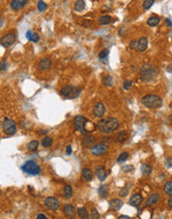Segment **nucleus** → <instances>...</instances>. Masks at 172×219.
<instances>
[{
  "label": "nucleus",
  "instance_id": "obj_1",
  "mask_svg": "<svg viewBox=\"0 0 172 219\" xmlns=\"http://www.w3.org/2000/svg\"><path fill=\"white\" fill-rule=\"evenodd\" d=\"M119 127V120L114 117H106V119L100 120V122L97 124V128L100 133H108L111 131H114Z\"/></svg>",
  "mask_w": 172,
  "mask_h": 219
},
{
  "label": "nucleus",
  "instance_id": "obj_2",
  "mask_svg": "<svg viewBox=\"0 0 172 219\" xmlns=\"http://www.w3.org/2000/svg\"><path fill=\"white\" fill-rule=\"evenodd\" d=\"M141 103L149 109H158L162 106V100L156 95H146L141 100Z\"/></svg>",
  "mask_w": 172,
  "mask_h": 219
},
{
  "label": "nucleus",
  "instance_id": "obj_3",
  "mask_svg": "<svg viewBox=\"0 0 172 219\" xmlns=\"http://www.w3.org/2000/svg\"><path fill=\"white\" fill-rule=\"evenodd\" d=\"M89 123V120L86 119L85 117L83 116H77L75 117V119H74V127L77 131H80L81 133H83V135H88L90 133V131L88 130V128L86 127V125Z\"/></svg>",
  "mask_w": 172,
  "mask_h": 219
},
{
  "label": "nucleus",
  "instance_id": "obj_4",
  "mask_svg": "<svg viewBox=\"0 0 172 219\" xmlns=\"http://www.w3.org/2000/svg\"><path fill=\"white\" fill-rule=\"evenodd\" d=\"M140 77H141V79H142V81L150 82L156 77V70H155L151 65L146 64V65H144V67L142 68V70H141Z\"/></svg>",
  "mask_w": 172,
  "mask_h": 219
},
{
  "label": "nucleus",
  "instance_id": "obj_5",
  "mask_svg": "<svg viewBox=\"0 0 172 219\" xmlns=\"http://www.w3.org/2000/svg\"><path fill=\"white\" fill-rule=\"evenodd\" d=\"M61 94L64 96L65 98L68 99H75L79 97V95L81 94V90L77 87L74 86H65L62 88Z\"/></svg>",
  "mask_w": 172,
  "mask_h": 219
},
{
  "label": "nucleus",
  "instance_id": "obj_6",
  "mask_svg": "<svg viewBox=\"0 0 172 219\" xmlns=\"http://www.w3.org/2000/svg\"><path fill=\"white\" fill-rule=\"evenodd\" d=\"M22 170L27 174L37 175L40 173L41 169L39 168V165H38L35 161L29 160V161H26V162L22 165Z\"/></svg>",
  "mask_w": 172,
  "mask_h": 219
},
{
  "label": "nucleus",
  "instance_id": "obj_7",
  "mask_svg": "<svg viewBox=\"0 0 172 219\" xmlns=\"http://www.w3.org/2000/svg\"><path fill=\"white\" fill-rule=\"evenodd\" d=\"M2 130H3V131L6 135L12 136L17 131V127H16L14 120L6 117V119H4V122L2 123Z\"/></svg>",
  "mask_w": 172,
  "mask_h": 219
},
{
  "label": "nucleus",
  "instance_id": "obj_8",
  "mask_svg": "<svg viewBox=\"0 0 172 219\" xmlns=\"http://www.w3.org/2000/svg\"><path fill=\"white\" fill-rule=\"evenodd\" d=\"M16 40V35L14 33H9L1 38V46L4 48H8L14 44Z\"/></svg>",
  "mask_w": 172,
  "mask_h": 219
},
{
  "label": "nucleus",
  "instance_id": "obj_9",
  "mask_svg": "<svg viewBox=\"0 0 172 219\" xmlns=\"http://www.w3.org/2000/svg\"><path fill=\"white\" fill-rule=\"evenodd\" d=\"M59 200L55 197H47L45 199V206L50 210H57L59 208Z\"/></svg>",
  "mask_w": 172,
  "mask_h": 219
},
{
  "label": "nucleus",
  "instance_id": "obj_10",
  "mask_svg": "<svg viewBox=\"0 0 172 219\" xmlns=\"http://www.w3.org/2000/svg\"><path fill=\"white\" fill-rule=\"evenodd\" d=\"M106 150H108V146L103 144H97L95 146L92 147V153L95 155H102L106 152Z\"/></svg>",
  "mask_w": 172,
  "mask_h": 219
},
{
  "label": "nucleus",
  "instance_id": "obj_11",
  "mask_svg": "<svg viewBox=\"0 0 172 219\" xmlns=\"http://www.w3.org/2000/svg\"><path fill=\"white\" fill-rule=\"evenodd\" d=\"M38 67L40 70H49L52 67V61L49 58H43L41 59L38 63Z\"/></svg>",
  "mask_w": 172,
  "mask_h": 219
},
{
  "label": "nucleus",
  "instance_id": "obj_12",
  "mask_svg": "<svg viewBox=\"0 0 172 219\" xmlns=\"http://www.w3.org/2000/svg\"><path fill=\"white\" fill-rule=\"evenodd\" d=\"M106 113V108L102 103H98L94 108V115L97 117H103Z\"/></svg>",
  "mask_w": 172,
  "mask_h": 219
},
{
  "label": "nucleus",
  "instance_id": "obj_13",
  "mask_svg": "<svg viewBox=\"0 0 172 219\" xmlns=\"http://www.w3.org/2000/svg\"><path fill=\"white\" fill-rule=\"evenodd\" d=\"M27 1H28V0H12L11 4H10V7L15 11L20 10L25 6Z\"/></svg>",
  "mask_w": 172,
  "mask_h": 219
},
{
  "label": "nucleus",
  "instance_id": "obj_14",
  "mask_svg": "<svg viewBox=\"0 0 172 219\" xmlns=\"http://www.w3.org/2000/svg\"><path fill=\"white\" fill-rule=\"evenodd\" d=\"M147 46H148V40H147V38L141 37L137 41V47H136V49L140 52H143L147 49Z\"/></svg>",
  "mask_w": 172,
  "mask_h": 219
},
{
  "label": "nucleus",
  "instance_id": "obj_15",
  "mask_svg": "<svg viewBox=\"0 0 172 219\" xmlns=\"http://www.w3.org/2000/svg\"><path fill=\"white\" fill-rule=\"evenodd\" d=\"M122 205H124V201H122L121 199H119V198H114L110 202L111 209L114 210V211H117V210L121 209V208L122 207Z\"/></svg>",
  "mask_w": 172,
  "mask_h": 219
},
{
  "label": "nucleus",
  "instance_id": "obj_16",
  "mask_svg": "<svg viewBox=\"0 0 172 219\" xmlns=\"http://www.w3.org/2000/svg\"><path fill=\"white\" fill-rule=\"evenodd\" d=\"M64 213L68 218H73L76 214V209L72 204H66L64 206Z\"/></svg>",
  "mask_w": 172,
  "mask_h": 219
},
{
  "label": "nucleus",
  "instance_id": "obj_17",
  "mask_svg": "<svg viewBox=\"0 0 172 219\" xmlns=\"http://www.w3.org/2000/svg\"><path fill=\"white\" fill-rule=\"evenodd\" d=\"M82 142H83V146L85 147H92V146H94L95 144V139L93 136L86 135Z\"/></svg>",
  "mask_w": 172,
  "mask_h": 219
},
{
  "label": "nucleus",
  "instance_id": "obj_18",
  "mask_svg": "<svg viewBox=\"0 0 172 219\" xmlns=\"http://www.w3.org/2000/svg\"><path fill=\"white\" fill-rule=\"evenodd\" d=\"M95 174H97V177L100 181H103L106 178V176H108V173H106V169L103 166H98L97 170H95Z\"/></svg>",
  "mask_w": 172,
  "mask_h": 219
},
{
  "label": "nucleus",
  "instance_id": "obj_19",
  "mask_svg": "<svg viewBox=\"0 0 172 219\" xmlns=\"http://www.w3.org/2000/svg\"><path fill=\"white\" fill-rule=\"evenodd\" d=\"M141 202H142V196L140 194H134L129 199V204L132 205V206H138Z\"/></svg>",
  "mask_w": 172,
  "mask_h": 219
},
{
  "label": "nucleus",
  "instance_id": "obj_20",
  "mask_svg": "<svg viewBox=\"0 0 172 219\" xmlns=\"http://www.w3.org/2000/svg\"><path fill=\"white\" fill-rule=\"evenodd\" d=\"M82 175H83L84 179L86 180V181H91L93 179V177H94L92 170L89 168H84L83 170H82Z\"/></svg>",
  "mask_w": 172,
  "mask_h": 219
},
{
  "label": "nucleus",
  "instance_id": "obj_21",
  "mask_svg": "<svg viewBox=\"0 0 172 219\" xmlns=\"http://www.w3.org/2000/svg\"><path fill=\"white\" fill-rule=\"evenodd\" d=\"M158 199H159V194L158 193L151 194V195L148 197V199L146 200V205H148V206H150V205H154L158 201Z\"/></svg>",
  "mask_w": 172,
  "mask_h": 219
},
{
  "label": "nucleus",
  "instance_id": "obj_22",
  "mask_svg": "<svg viewBox=\"0 0 172 219\" xmlns=\"http://www.w3.org/2000/svg\"><path fill=\"white\" fill-rule=\"evenodd\" d=\"M159 22H160L159 17H157V16H155V15H152L151 17H149L148 20H147V24L151 27H154V26H157L158 24H159Z\"/></svg>",
  "mask_w": 172,
  "mask_h": 219
},
{
  "label": "nucleus",
  "instance_id": "obj_23",
  "mask_svg": "<svg viewBox=\"0 0 172 219\" xmlns=\"http://www.w3.org/2000/svg\"><path fill=\"white\" fill-rule=\"evenodd\" d=\"M26 37L28 38V40L32 41V42H38L40 40V37L37 33H34L32 31H27L26 33Z\"/></svg>",
  "mask_w": 172,
  "mask_h": 219
},
{
  "label": "nucleus",
  "instance_id": "obj_24",
  "mask_svg": "<svg viewBox=\"0 0 172 219\" xmlns=\"http://www.w3.org/2000/svg\"><path fill=\"white\" fill-rule=\"evenodd\" d=\"M140 170H141V173H142V175H144V176H146V175H148V174L151 173L152 168H151V166H150L149 164L143 163L142 165H141Z\"/></svg>",
  "mask_w": 172,
  "mask_h": 219
},
{
  "label": "nucleus",
  "instance_id": "obj_25",
  "mask_svg": "<svg viewBox=\"0 0 172 219\" xmlns=\"http://www.w3.org/2000/svg\"><path fill=\"white\" fill-rule=\"evenodd\" d=\"M78 215H79V217L82 218V219L89 218V212H88V210H87L85 207L78 208Z\"/></svg>",
  "mask_w": 172,
  "mask_h": 219
},
{
  "label": "nucleus",
  "instance_id": "obj_26",
  "mask_svg": "<svg viewBox=\"0 0 172 219\" xmlns=\"http://www.w3.org/2000/svg\"><path fill=\"white\" fill-rule=\"evenodd\" d=\"M111 17L110 15H103L99 19V23L100 25H108V24L111 23Z\"/></svg>",
  "mask_w": 172,
  "mask_h": 219
},
{
  "label": "nucleus",
  "instance_id": "obj_27",
  "mask_svg": "<svg viewBox=\"0 0 172 219\" xmlns=\"http://www.w3.org/2000/svg\"><path fill=\"white\" fill-rule=\"evenodd\" d=\"M85 7H86V3H85L84 0H78L75 3V10L78 11V12L83 11L85 9Z\"/></svg>",
  "mask_w": 172,
  "mask_h": 219
},
{
  "label": "nucleus",
  "instance_id": "obj_28",
  "mask_svg": "<svg viewBox=\"0 0 172 219\" xmlns=\"http://www.w3.org/2000/svg\"><path fill=\"white\" fill-rule=\"evenodd\" d=\"M126 139H127V133H126V131H119V133H117V136H116L117 141H119V142L125 141H126Z\"/></svg>",
  "mask_w": 172,
  "mask_h": 219
},
{
  "label": "nucleus",
  "instance_id": "obj_29",
  "mask_svg": "<svg viewBox=\"0 0 172 219\" xmlns=\"http://www.w3.org/2000/svg\"><path fill=\"white\" fill-rule=\"evenodd\" d=\"M38 146H39V142L37 141H32L27 144V149L30 152H35L38 149Z\"/></svg>",
  "mask_w": 172,
  "mask_h": 219
},
{
  "label": "nucleus",
  "instance_id": "obj_30",
  "mask_svg": "<svg viewBox=\"0 0 172 219\" xmlns=\"http://www.w3.org/2000/svg\"><path fill=\"white\" fill-rule=\"evenodd\" d=\"M72 195H73V188L70 185H66L64 188V196L69 199L72 197Z\"/></svg>",
  "mask_w": 172,
  "mask_h": 219
},
{
  "label": "nucleus",
  "instance_id": "obj_31",
  "mask_svg": "<svg viewBox=\"0 0 172 219\" xmlns=\"http://www.w3.org/2000/svg\"><path fill=\"white\" fill-rule=\"evenodd\" d=\"M52 144H53V141H52V139L50 138V136H45V138L42 139V146L44 147L51 146Z\"/></svg>",
  "mask_w": 172,
  "mask_h": 219
},
{
  "label": "nucleus",
  "instance_id": "obj_32",
  "mask_svg": "<svg viewBox=\"0 0 172 219\" xmlns=\"http://www.w3.org/2000/svg\"><path fill=\"white\" fill-rule=\"evenodd\" d=\"M164 191L168 195H172V181H167L164 185Z\"/></svg>",
  "mask_w": 172,
  "mask_h": 219
},
{
  "label": "nucleus",
  "instance_id": "obj_33",
  "mask_svg": "<svg viewBox=\"0 0 172 219\" xmlns=\"http://www.w3.org/2000/svg\"><path fill=\"white\" fill-rule=\"evenodd\" d=\"M99 194L103 197V198H105V197L108 195V189H106V185H102L99 188Z\"/></svg>",
  "mask_w": 172,
  "mask_h": 219
},
{
  "label": "nucleus",
  "instance_id": "obj_34",
  "mask_svg": "<svg viewBox=\"0 0 172 219\" xmlns=\"http://www.w3.org/2000/svg\"><path fill=\"white\" fill-rule=\"evenodd\" d=\"M128 158V153L127 152H122L121 154L119 155V157H117V162L121 163V162H124Z\"/></svg>",
  "mask_w": 172,
  "mask_h": 219
},
{
  "label": "nucleus",
  "instance_id": "obj_35",
  "mask_svg": "<svg viewBox=\"0 0 172 219\" xmlns=\"http://www.w3.org/2000/svg\"><path fill=\"white\" fill-rule=\"evenodd\" d=\"M103 84H105L106 86L111 87V85H113V78H111V76H106L105 78H103Z\"/></svg>",
  "mask_w": 172,
  "mask_h": 219
},
{
  "label": "nucleus",
  "instance_id": "obj_36",
  "mask_svg": "<svg viewBox=\"0 0 172 219\" xmlns=\"http://www.w3.org/2000/svg\"><path fill=\"white\" fill-rule=\"evenodd\" d=\"M46 9H47V4L44 3V1H42V0H39V1H38V10L43 12V11H45Z\"/></svg>",
  "mask_w": 172,
  "mask_h": 219
},
{
  "label": "nucleus",
  "instance_id": "obj_37",
  "mask_svg": "<svg viewBox=\"0 0 172 219\" xmlns=\"http://www.w3.org/2000/svg\"><path fill=\"white\" fill-rule=\"evenodd\" d=\"M153 3H154V0H144L142 6H143L144 9L147 10V9H149V8L152 6V5H153Z\"/></svg>",
  "mask_w": 172,
  "mask_h": 219
},
{
  "label": "nucleus",
  "instance_id": "obj_38",
  "mask_svg": "<svg viewBox=\"0 0 172 219\" xmlns=\"http://www.w3.org/2000/svg\"><path fill=\"white\" fill-rule=\"evenodd\" d=\"M108 55V50H103V51H100V53H99V58L100 59H105V58H106V56Z\"/></svg>",
  "mask_w": 172,
  "mask_h": 219
},
{
  "label": "nucleus",
  "instance_id": "obj_39",
  "mask_svg": "<svg viewBox=\"0 0 172 219\" xmlns=\"http://www.w3.org/2000/svg\"><path fill=\"white\" fill-rule=\"evenodd\" d=\"M91 216H92V218H94V219H99L100 218V214H99V212H98L97 209H93L92 210Z\"/></svg>",
  "mask_w": 172,
  "mask_h": 219
},
{
  "label": "nucleus",
  "instance_id": "obj_40",
  "mask_svg": "<svg viewBox=\"0 0 172 219\" xmlns=\"http://www.w3.org/2000/svg\"><path fill=\"white\" fill-rule=\"evenodd\" d=\"M132 81H128V80L124 81V90H129L130 88H132Z\"/></svg>",
  "mask_w": 172,
  "mask_h": 219
},
{
  "label": "nucleus",
  "instance_id": "obj_41",
  "mask_svg": "<svg viewBox=\"0 0 172 219\" xmlns=\"http://www.w3.org/2000/svg\"><path fill=\"white\" fill-rule=\"evenodd\" d=\"M128 188H129V187H128V186H127V187H125V188H122V189L121 190V192H119V195H121V197L122 196H126L127 195V193H128Z\"/></svg>",
  "mask_w": 172,
  "mask_h": 219
},
{
  "label": "nucleus",
  "instance_id": "obj_42",
  "mask_svg": "<svg viewBox=\"0 0 172 219\" xmlns=\"http://www.w3.org/2000/svg\"><path fill=\"white\" fill-rule=\"evenodd\" d=\"M122 170L124 172H129V171H132L133 170V166L132 165H125L122 168Z\"/></svg>",
  "mask_w": 172,
  "mask_h": 219
},
{
  "label": "nucleus",
  "instance_id": "obj_43",
  "mask_svg": "<svg viewBox=\"0 0 172 219\" xmlns=\"http://www.w3.org/2000/svg\"><path fill=\"white\" fill-rule=\"evenodd\" d=\"M129 47L132 48V49H135L136 47H137V41L136 40H134V41H132V43H130V45H129Z\"/></svg>",
  "mask_w": 172,
  "mask_h": 219
},
{
  "label": "nucleus",
  "instance_id": "obj_44",
  "mask_svg": "<svg viewBox=\"0 0 172 219\" xmlns=\"http://www.w3.org/2000/svg\"><path fill=\"white\" fill-rule=\"evenodd\" d=\"M37 219H46V215L43 214V213H40V214L37 215Z\"/></svg>",
  "mask_w": 172,
  "mask_h": 219
},
{
  "label": "nucleus",
  "instance_id": "obj_45",
  "mask_svg": "<svg viewBox=\"0 0 172 219\" xmlns=\"http://www.w3.org/2000/svg\"><path fill=\"white\" fill-rule=\"evenodd\" d=\"M168 206L172 208V195H170V198L168 199Z\"/></svg>",
  "mask_w": 172,
  "mask_h": 219
},
{
  "label": "nucleus",
  "instance_id": "obj_46",
  "mask_svg": "<svg viewBox=\"0 0 172 219\" xmlns=\"http://www.w3.org/2000/svg\"><path fill=\"white\" fill-rule=\"evenodd\" d=\"M72 153V147H71V146H69L67 147V154H71Z\"/></svg>",
  "mask_w": 172,
  "mask_h": 219
},
{
  "label": "nucleus",
  "instance_id": "obj_47",
  "mask_svg": "<svg viewBox=\"0 0 172 219\" xmlns=\"http://www.w3.org/2000/svg\"><path fill=\"white\" fill-rule=\"evenodd\" d=\"M166 23H167V26H169V27L172 26V22H171L170 19H166Z\"/></svg>",
  "mask_w": 172,
  "mask_h": 219
},
{
  "label": "nucleus",
  "instance_id": "obj_48",
  "mask_svg": "<svg viewBox=\"0 0 172 219\" xmlns=\"http://www.w3.org/2000/svg\"><path fill=\"white\" fill-rule=\"evenodd\" d=\"M119 219H129V216H126V215H121V216H119Z\"/></svg>",
  "mask_w": 172,
  "mask_h": 219
}]
</instances>
